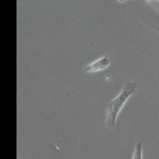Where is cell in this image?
Instances as JSON below:
<instances>
[{"label":"cell","mask_w":159,"mask_h":159,"mask_svg":"<svg viewBox=\"0 0 159 159\" xmlns=\"http://www.w3.org/2000/svg\"><path fill=\"white\" fill-rule=\"evenodd\" d=\"M138 86V84L136 82H126L123 90H121L120 94L118 95L116 98L110 101L103 106L107 112L106 125L108 128L112 129L115 127L118 113L123 108L125 102L127 101V99L136 92Z\"/></svg>","instance_id":"cell-1"},{"label":"cell","mask_w":159,"mask_h":159,"mask_svg":"<svg viewBox=\"0 0 159 159\" xmlns=\"http://www.w3.org/2000/svg\"><path fill=\"white\" fill-rule=\"evenodd\" d=\"M111 65V59L108 56H104L103 57L99 58L98 60L95 61L92 64L84 67V72H97L106 69L109 65Z\"/></svg>","instance_id":"cell-2"},{"label":"cell","mask_w":159,"mask_h":159,"mask_svg":"<svg viewBox=\"0 0 159 159\" xmlns=\"http://www.w3.org/2000/svg\"><path fill=\"white\" fill-rule=\"evenodd\" d=\"M132 158H142V143H138L136 144V149H135V152H134V156Z\"/></svg>","instance_id":"cell-3"}]
</instances>
